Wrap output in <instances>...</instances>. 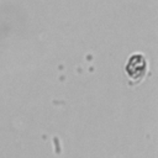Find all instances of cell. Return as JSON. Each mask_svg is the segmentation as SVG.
Masks as SVG:
<instances>
[{
  "label": "cell",
  "instance_id": "6da1fadb",
  "mask_svg": "<svg viewBox=\"0 0 158 158\" xmlns=\"http://www.w3.org/2000/svg\"><path fill=\"white\" fill-rule=\"evenodd\" d=\"M147 68L148 64L146 58L139 53H135L127 59L125 65V73L131 81L138 83L144 78L147 73Z\"/></svg>",
  "mask_w": 158,
  "mask_h": 158
}]
</instances>
